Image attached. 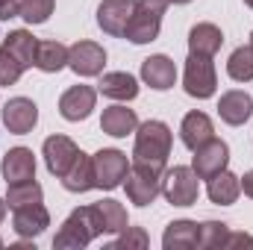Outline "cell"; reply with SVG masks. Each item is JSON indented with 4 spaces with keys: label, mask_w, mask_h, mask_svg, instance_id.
Returning <instances> with one entry per match:
<instances>
[{
    "label": "cell",
    "mask_w": 253,
    "mask_h": 250,
    "mask_svg": "<svg viewBox=\"0 0 253 250\" xmlns=\"http://www.w3.org/2000/svg\"><path fill=\"white\" fill-rule=\"evenodd\" d=\"M6 209H9V203H6V197H0V224H3V218H6Z\"/></svg>",
    "instance_id": "38"
},
{
    "label": "cell",
    "mask_w": 253,
    "mask_h": 250,
    "mask_svg": "<svg viewBox=\"0 0 253 250\" xmlns=\"http://www.w3.org/2000/svg\"><path fill=\"white\" fill-rule=\"evenodd\" d=\"M36 47H39V39L30 30H12L9 36H3V44H0V50H6L12 59H18L24 65V71L36 65Z\"/></svg>",
    "instance_id": "22"
},
{
    "label": "cell",
    "mask_w": 253,
    "mask_h": 250,
    "mask_svg": "<svg viewBox=\"0 0 253 250\" xmlns=\"http://www.w3.org/2000/svg\"><path fill=\"white\" fill-rule=\"evenodd\" d=\"M159 30H162V15L135 3V9H132V15L124 27V39L132 44H150L159 39Z\"/></svg>",
    "instance_id": "10"
},
{
    "label": "cell",
    "mask_w": 253,
    "mask_h": 250,
    "mask_svg": "<svg viewBox=\"0 0 253 250\" xmlns=\"http://www.w3.org/2000/svg\"><path fill=\"white\" fill-rule=\"evenodd\" d=\"M44 197V188L39 186L36 180H24V183H9V191H6V203L9 209H21V206H33V203H42Z\"/></svg>",
    "instance_id": "28"
},
{
    "label": "cell",
    "mask_w": 253,
    "mask_h": 250,
    "mask_svg": "<svg viewBox=\"0 0 253 250\" xmlns=\"http://www.w3.org/2000/svg\"><path fill=\"white\" fill-rule=\"evenodd\" d=\"M206 194L215 206H233L242 194V177H236L233 171H218L215 177L206 180Z\"/></svg>",
    "instance_id": "21"
},
{
    "label": "cell",
    "mask_w": 253,
    "mask_h": 250,
    "mask_svg": "<svg viewBox=\"0 0 253 250\" xmlns=\"http://www.w3.org/2000/svg\"><path fill=\"white\" fill-rule=\"evenodd\" d=\"M0 248H3V239H0Z\"/></svg>",
    "instance_id": "42"
},
{
    "label": "cell",
    "mask_w": 253,
    "mask_h": 250,
    "mask_svg": "<svg viewBox=\"0 0 253 250\" xmlns=\"http://www.w3.org/2000/svg\"><path fill=\"white\" fill-rule=\"evenodd\" d=\"M91 209H94L100 236H103V233H106V236H118L121 230L129 227V218H126L124 203H118V200H112V197H103V200L91 203Z\"/></svg>",
    "instance_id": "19"
},
{
    "label": "cell",
    "mask_w": 253,
    "mask_h": 250,
    "mask_svg": "<svg viewBox=\"0 0 253 250\" xmlns=\"http://www.w3.org/2000/svg\"><path fill=\"white\" fill-rule=\"evenodd\" d=\"M227 74H230V80H236V83H251L253 80V47L248 44H242V47H236L233 53H230V59H227Z\"/></svg>",
    "instance_id": "29"
},
{
    "label": "cell",
    "mask_w": 253,
    "mask_h": 250,
    "mask_svg": "<svg viewBox=\"0 0 253 250\" xmlns=\"http://www.w3.org/2000/svg\"><path fill=\"white\" fill-rule=\"evenodd\" d=\"M171 126L165 121H144L135 129V144H132V162L150 165L156 171H165L168 156H171Z\"/></svg>",
    "instance_id": "1"
},
{
    "label": "cell",
    "mask_w": 253,
    "mask_h": 250,
    "mask_svg": "<svg viewBox=\"0 0 253 250\" xmlns=\"http://www.w3.org/2000/svg\"><path fill=\"white\" fill-rule=\"evenodd\" d=\"M91 168H94V188L112 191L124 183L129 162H126V153L115 150V147H103L91 156Z\"/></svg>",
    "instance_id": "6"
},
{
    "label": "cell",
    "mask_w": 253,
    "mask_h": 250,
    "mask_svg": "<svg viewBox=\"0 0 253 250\" xmlns=\"http://www.w3.org/2000/svg\"><path fill=\"white\" fill-rule=\"evenodd\" d=\"M21 15V0H0V21H12Z\"/></svg>",
    "instance_id": "34"
},
{
    "label": "cell",
    "mask_w": 253,
    "mask_h": 250,
    "mask_svg": "<svg viewBox=\"0 0 253 250\" xmlns=\"http://www.w3.org/2000/svg\"><path fill=\"white\" fill-rule=\"evenodd\" d=\"M62 186L68 191H74V194H85V191H91L94 188V168H91V156H85V153H80L77 156V162L68 168V174L62 177Z\"/></svg>",
    "instance_id": "27"
},
{
    "label": "cell",
    "mask_w": 253,
    "mask_h": 250,
    "mask_svg": "<svg viewBox=\"0 0 253 250\" xmlns=\"http://www.w3.org/2000/svg\"><path fill=\"white\" fill-rule=\"evenodd\" d=\"M97 91L109 100H118V103H126V100H135L138 97V80L126 71H109L100 77L97 83Z\"/></svg>",
    "instance_id": "18"
},
{
    "label": "cell",
    "mask_w": 253,
    "mask_h": 250,
    "mask_svg": "<svg viewBox=\"0 0 253 250\" xmlns=\"http://www.w3.org/2000/svg\"><path fill=\"white\" fill-rule=\"evenodd\" d=\"M83 150L68 138V135H47L44 138V144H42V156H44V165H47V171L56 177V180H62L65 174H68V168L77 162V156H80Z\"/></svg>",
    "instance_id": "8"
},
{
    "label": "cell",
    "mask_w": 253,
    "mask_h": 250,
    "mask_svg": "<svg viewBox=\"0 0 253 250\" xmlns=\"http://www.w3.org/2000/svg\"><path fill=\"white\" fill-rule=\"evenodd\" d=\"M162 248L165 250H191L197 248V221L180 218L171 221L162 233Z\"/></svg>",
    "instance_id": "25"
},
{
    "label": "cell",
    "mask_w": 253,
    "mask_h": 250,
    "mask_svg": "<svg viewBox=\"0 0 253 250\" xmlns=\"http://www.w3.org/2000/svg\"><path fill=\"white\" fill-rule=\"evenodd\" d=\"M200 194V180L189 165H174L162 174V197L171 206H194Z\"/></svg>",
    "instance_id": "5"
},
{
    "label": "cell",
    "mask_w": 253,
    "mask_h": 250,
    "mask_svg": "<svg viewBox=\"0 0 253 250\" xmlns=\"http://www.w3.org/2000/svg\"><path fill=\"white\" fill-rule=\"evenodd\" d=\"M68 68L77 77H100L106 68V50L97 42H77L68 47Z\"/></svg>",
    "instance_id": "9"
},
{
    "label": "cell",
    "mask_w": 253,
    "mask_h": 250,
    "mask_svg": "<svg viewBox=\"0 0 253 250\" xmlns=\"http://www.w3.org/2000/svg\"><path fill=\"white\" fill-rule=\"evenodd\" d=\"M218 115H221L224 124L242 126L253 115V97L248 94V91H242V88L224 91L221 100H218Z\"/></svg>",
    "instance_id": "17"
},
{
    "label": "cell",
    "mask_w": 253,
    "mask_h": 250,
    "mask_svg": "<svg viewBox=\"0 0 253 250\" xmlns=\"http://www.w3.org/2000/svg\"><path fill=\"white\" fill-rule=\"evenodd\" d=\"M0 174L9 183H24V180H36V156L30 147H12L3 162H0Z\"/></svg>",
    "instance_id": "15"
},
{
    "label": "cell",
    "mask_w": 253,
    "mask_h": 250,
    "mask_svg": "<svg viewBox=\"0 0 253 250\" xmlns=\"http://www.w3.org/2000/svg\"><path fill=\"white\" fill-rule=\"evenodd\" d=\"M162 174L165 171H156L150 165L132 162L129 171H126V177H124V188H126L129 203H135L141 209L150 206V203H156V197L162 194Z\"/></svg>",
    "instance_id": "3"
},
{
    "label": "cell",
    "mask_w": 253,
    "mask_h": 250,
    "mask_svg": "<svg viewBox=\"0 0 253 250\" xmlns=\"http://www.w3.org/2000/svg\"><path fill=\"white\" fill-rule=\"evenodd\" d=\"M183 88L189 97H197V100H209L218 91V74H215L212 56L189 53L186 71H183Z\"/></svg>",
    "instance_id": "4"
},
{
    "label": "cell",
    "mask_w": 253,
    "mask_h": 250,
    "mask_svg": "<svg viewBox=\"0 0 253 250\" xmlns=\"http://www.w3.org/2000/svg\"><path fill=\"white\" fill-rule=\"evenodd\" d=\"M221 44H224V33H221L215 24H209V21L194 24L189 30V53L215 56V53L221 50Z\"/></svg>",
    "instance_id": "24"
},
{
    "label": "cell",
    "mask_w": 253,
    "mask_h": 250,
    "mask_svg": "<svg viewBox=\"0 0 253 250\" xmlns=\"http://www.w3.org/2000/svg\"><path fill=\"white\" fill-rule=\"evenodd\" d=\"M150 245V236L144 233V227H126L118 233V239H112L109 242V248L112 250H144Z\"/></svg>",
    "instance_id": "31"
},
{
    "label": "cell",
    "mask_w": 253,
    "mask_h": 250,
    "mask_svg": "<svg viewBox=\"0 0 253 250\" xmlns=\"http://www.w3.org/2000/svg\"><path fill=\"white\" fill-rule=\"evenodd\" d=\"M100 129L112 138H126L129 132L138 129V115H135V109H126L121 103L106 106L103 115H100Z\"/></svg>",
    "instance_id": "20"
},
{
    "label": "cell",
    "mask_w": 253,
    "mask_h": 250,
    "mask_svg": "<svg viewBox=\"0 0 253 250\" xmlns=\"http://www.w3.org/2000/svg\"><path fill=\"white\" fill-rule=\"evenodd\" d=\"M132 9H135V0H103L97 6V27L106 36H124Z\"/></svg>",
    "instance_id": "16"
},
{
    "label": "cell",
    "mask_w": 253,
    "mask_h": 250,
    "mask_svg": "<svg viewBox=\"0 0 253 250\" xmlns=\"http://www.w3.org/2000/svg\"><path fill=\"white\" fill-rule=\"evenodd\" d=\"M97 236H100V227H97L94 209H91V206H77V209L62 221V227H59V233H56V239H53V248L80 250V248H88Z\"/></svg>",
    "instance_id": "2"
},
{
    "label": "cell",
    "mask_w": 253,
    "mask_h": 250,
    "mask_svg": "<svg viewBox=\"0 0 253 250\" xmlns=\"http://www.w3.org/2000/svg\"><path fill=\"white\" fill-rule=\"evenodd\" d=\"M56 9V0H21V18L27 24H44Z\"/></svg>",
    "instance_id": "32"
},
{
    "label": "cell",
    "mask_w": 253,
    "mask_h": 250,
    "mask_svg": "<svg viewBox=\"0 0 253 250\" xmlns=\"http://www.w3.org/2000/svg\"><path fill=\"white\" fill-rule=\"evenodd\" d=\"M245 6H251V9H253V0H245Z\"/></svg>",
    "instance_id": "40"
},
{
    "label": "cell",
    "mask_w": 253,
    "mask_h": 250,
    "mask_svg": "<svg viewBox=\"0 0 253 250\" xmlns=\"http://www.w3.org/2000/svg\"><path fill=\"white\" fill-rule=\"evenodd\" d=\"M3 124L15 135H27L33 132V126L39 124V106L30 97H12L3 106Z\"/></svg>",
    "instance_id": "12"
},
{
    "label": "cell",
    "mask_w": 253,
    "mask_h": 250,
    "mask_svg": "<svg viewBox=\"0 0 253 250\" xmlns=\"http://www.w3.org/2000/svg\"><path fill=\"white\" fill-rule=\"evenodd\" d=\"M135 3L144 6V9H150V12H156V15H165V9H168L171 0H135Z\"/></svg>",
    "instance_id": "36"
},
{
    "label": "cell",
    "mask_w": 253,
    "mask_h": 250,
    "mask_svg": "<svg viewBox=\"0 0 253 250\" xmlns=\"http://www.w3.org/2000/svg\"><path fill=\"white\" fill-rule=\"evenodd\" d=\"M224 248H253V236H248V233H230Z\"/></svg>",
    "instance_id": "35"
},
{
    "label": "cell",
    "mask_w": 253,
    "mask_h": 250,
    "mask_svg": "<svg viewBox=\"0 0 253 250\" xmlns=\"http://www.w3.org/2000/svg\"><path fill=\"white\" fill-rule=\"evenodd\" d=\"M215 135V126H212V118L206 115V112H189L186 118H183V124H180V138H183V144L189 147V150H197L200 144H206L209 138Z\"/></svg>",
    "instance_id": "23"
},
{
    "label": "cell",
    "mask_w": 253,
    "mask_h": 250,
    "mask_svg": "<svg viewBox=\"0 0 253 250\" xmlns=\"http://www.w3.org/2000/svg\"><path fill=\"white\" fill-rule=\"evenodd\" d=\"M227 236H230V227L224 221H203V224H197V248L200 250L224 248Z\"/></svg>",
    "instance_id": "30"
},
{
    "label": "cell",
    "mask_w": 253,
    "mask_h": 250,
    "mask_svg": "<svg viewBox=\"0 0 253 250\" xmlns=\"http://www.w3.org/2000/svg\"><path fill=\"white\" fill-rule=\"evenodd\" d=\"M141 80L153 91H168L177 83V65H174L171 56H165V53H153V56H147L141 62Z\"/></svg>",
    "instance_id": "13"
},
{
    "label": "cell",
    "mask_w": 253,
    "mask_h": 250,
    "mask_svg": "<svg viewBox=\"0 0 253 250\" xmlns=\"http://www.w3.org/2000/svg\"><path fill=\"white\" fill-rule=\"evenodd\" d=\"M24 74V65L12 59L6 50H0V85H15Z\"/></svg>",
    "instance_id": "33"
},
{
    "label": "cell",
    "mask_w": 253,
    "mask_h": 250,
    "mask_svg": "<svg viewBox=\"0 0 253 250\" xmlns=\"http://www.w3.org/2000/svg\"><path fill=\"white\" fill-rule=\"evenodd\" d=\"M36 68L44 71V74H59L62 68H68V47L62 42H39L36 47Z\"/></svg>",
    "instance_id": "26"
},
{
    "label": "cell",
    "mask_w": 253,
    "mask_h": 250,
    "mask_svg": "<svg viewBox=\"0 0 253 250\" xmlns=\"http://www.w3.org/2000/svg\"><path fill=\"white\" fill-rule=\"evenodd\" d=\"M251 47H253V33H251Z\"/></svg>",
    "instance_id": "41"
},
{
    "label": "cell",
    "mask_w": 253,
    "mask_h": 250,
    "mask_svg": "<svg viewBox=\"0 0 253 250\" xmlns=\"http://www.w3.org/2000/svg\"><path fill=\"white\" fill-rule=\"evenodd\" d=\"M50 227V212L44 203H33V206H21L15 209L12 215V230L21 236V239H39L44 230Z\"/></svg>",
    "instance_id": "14"
},
{
    "label": "cell",
    "mask_w": 253,
    "mask_h": 250,
    "mask_svg": "<svg viewBox=\"0 0 253 250\" xmlns=\"http://www.w3.org/2000/svg\"><path fill=\"white\" fill-rule=\"evenodd\" d=\"M171 3H177V6H186V3H191V0H171Z\"/></svg>",
    "instance_id": "39"
},
{
    "label": "cell",
    "mask_w": 253,
    "mask_h": 250,
    "mask_svg": "<svg viewBox=\"0 0 253 250\" xmlns=\"http://www.w3.org/2000/svg\"><path fill=\"white\" fill-rule=\"evenodd\" d=\"M191 153H194L191 171L197 174V180H209V177H215L218 171H224L230 165V147H227V141H221L215 135L206 144H200L197 150H191Z\"/></svg>",
    "instance_id": "7"
},
{
    "label": "cell",
    "mask_w": 253,
    "mask_h": 250,
    "mask_svg": "<svg viewBox=\"0 0 253 250\" xmlns=\"http://www.w3.org/2000/svg\"><path fill=\"white\" fill-rule=\"evenodd\" d=\"M242 191H245V194L253 200V168L245 174V177H242Z\"/></svg>",
    "instance_id": "37"
},
{
    "label": "cell",
    "mask_w": 253,
    "mask_h": 250,
    "mask_svg": "<svg viewBox=\"0 0 253 250\" xmlns=\"http://www.w3.org/2000/svg\"><path fill=\"white\" fill-rule=\"evenodd\" d=\"M97 103V88L91 85H71L59 97V115L65 121H85Z\"/></svg>",
    "instance_id": "11"
}]
</instances>
